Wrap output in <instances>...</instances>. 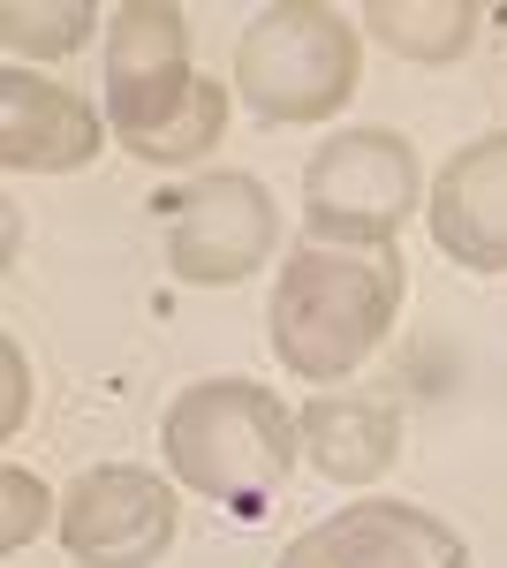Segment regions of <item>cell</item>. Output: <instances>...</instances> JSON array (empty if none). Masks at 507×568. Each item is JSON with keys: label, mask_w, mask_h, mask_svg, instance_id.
I'll return each mask as SVG.
<instances>
[{"label": "cell", "mask_w": 507, "mask_h": 568, "mask_svg": "<svg viewBox=\"0 0 507 568\" xmlns=\"http://www.w3.org/2000/svg\"><path fill=\"white\" fill-rule=\"evenodd\" d=\"M364 23L379 31L386 53L402 61H455L477 39V8L469 0H372Z\"/></svg>", "instance_id": "7c38bea8"}, {"label": "cell", "mask_w": 507, "mask_h": 568, "mask_svg": "<svg viewBox=\"0 0 507 568\" xmlns=\"http://www.w3.org/2000/svg\"><path fill=\"white\" fill-rule=\"evenodd\" d=\"M235 91L257 122H326L356 91V31L326 0H273L243 23L235 45Z\"/></svg>", "instance_id": "277c9868"}, {"label": "cell", "mask_w": 507, "mask_h": 568, "mask_svg": "<svg viewBox=\"0 0 507 568\" xmlns=\"http://www.w3.org/2000/svg\"><path fill=\"white\" fill-rule=\"evenodd\" d=\"M107 144V114L69 84H45L31 69H0V168L16 175H77Z\"/></svg>", "instance_id": "9c48e42d"}, {"label": "cell", "mask_w": 507, "mask_h": 568, "mask_svg": "<svg viewBox=\"0 0 507 568\" xmlns=\"http://www.w3.org/2000/svg\"><path fill=\"white\" fill-rule=\"evenodd\" d=\"M168 470L190 493H205L235 516H265V500L296 470V417L281 409V394L257 379H197L168 402L160 417Z\"/></svg>", "instance_id": "3957f363"}, {"label": "cell", "mask_w": 507, "mask_h": 568, "mask_svg": "<svg viewBox=\"0 0 507 568\" xmlns=\"http://www.w3.org/2000/svg\"><path fill=\"white\" fill-rule=\"evenodd\" d=\"M39 524H45V485L23 478V470H8V546H23Z\"/></svg>", "instance_id": "5bb4252c"}, {"label": "cell", "mask_w": 507, "mask_h": 568, "mask_svg": "<svg viewBox=\"0 0 507 568\" xmlns=\"http://www.w3.org/2000/svg\"><path fill=\"white\" fill-rule=\"evenodd\" d=\"M432 243L469 273H507V130L463 144L432 182Z\"/></svg>", "instance_id": "30bf717a"}, {"label": "cell", "mask_w": 507, "mask_h": 568, "mask_svg": "<svg viewBox=\"0 0 507 568\" xmlns=\"http://www.w3.org/2000/svg\"><path fill=\"white\" fill-rule=\"evenodd\" d=\"M417 213V152L402 130H341L303 168V227L311 243L394 251L402 220Z\"/></svg>", "instance_id": "5b68a950"}, {"label": "cell", "mask_w": 507, "mask_h": 568, "mask_svg": "<svg viewBox=\"0 0 507 568\" xmlns=\"http://www.w3.org/2000/svg\"><path fill=\"white\" fill-rule=\"evenodd\" d=\"M402 251H341V243H303L296 258L281 265L273 281V356L311 379V387H334L348 379L364 356L394 334V311H402Z\"/></svg>", "instance_id": "7a4b0ae2"}, {"label": "cell", "mask_w": 507, "mask_h": 568, "mask_svg": "<svg viewBox=\"0 0 507 568\" xmlns=\"http://www.w3.org/2000/svg\"><path fill=\"white\" fill-rule=\"evenodd\" d=\"M281 568H469V546L439 516L402 500H356L288 538Z\"/></svg>", "instance_id": "ba28073f"}, {"label": "cell", "mask_w": 507, "mask_h": 568, "mask_svg": "<svg viewBox=\"0 0 507 568\" xmlns=\"http://www.w3.org/2000/svg\"><path fill=\"white\" fill-rule=\"evenodd\" d=\"M0 39L8 53H31V61H61L91 39V0H53V8H23L8 0L0 8Z\"/></svg>", "instance_id": "4fadbf2b"}, {"label": "cell", "mask_w": 507, "mask_h": 568, "mask_svg": "<svg viewBox=\"0 0 507 568\" xmlns=\"http://www.w3.org/2000/svg\"><path fill=\"white\" fill-rule=\"evenodd\" d=\"M61 546L77 568H152L174 546V493L136 463H99L61 493Z\"/></svg>", "instance_id": "52a82bcc"}, {"label": "cell", "mask_w": 507, "mask_h": 568, "mask_svg": "<svg viewBox=\"0 0 507 568\" xmlns=\"http://www.w3.org/2000/svg\"><path fill=\"white\" fill-rule=\"evenodd\" d=\"M296 433L334 485H372L402 455V409L379 394H318L296 417Z\"/></svg>", "instance_id": "8fae6325"}, {"label": "cell", "mask_w": 507, "mask_h": 568, "mask_svg": "<svg viewBox=\"0 0 507 568\" xmlns=\"http://www.w3.org/2000/svg\"><path fill=\"white\" fill-rule=\"evenodd\" d=\"M160 205H168V265L190 288H235L281 243L273 190L257 175H205Z\"/></svg>", "instance_id": "8992f818"}, {"label": "cell", "mask_w": 507, "mask_h": 568, "mask_svg": "<svg viewBox=\"0 0 507 568\" xmlns=\"http://www.w3.org/2000/svg\"><path fill=\"white\" fill-rule=\"evenodd\" d=\"M107 130L144 168H190L227 130V84L190 69V23L174 0H122L107 16Z\"/></svg>", "instance_id": "6da1fadb"}]
</instances>
